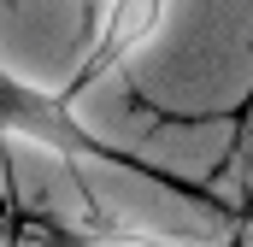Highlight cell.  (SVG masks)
I'll list each match as a JSON object with an SVG mask.
<instances>
[{"label": "cell", "instance_id": "1", "mask_svg": "<svg viewBox=\"0 0 253 247\" xmlns=\"http://www.w3.org/2000/svg\"><path fill=\"white\" fill-rule=\"evenodd\" d=\"M165 12H171V0H106L100 12H88L94 36H88V53H83L77 82L94 88L100 77H112L118 65H129L159 30H165Z\"/></svg>", "mask_w": 253, "mask_h": 247}]
</instances>
